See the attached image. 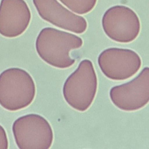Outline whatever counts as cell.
I'll return each instance as SVG.
<instances>
[{"instance_id":"1","label":"cell","mask_w":149,"mask_h":149,"mask_svg":"<svg viewBox=\"0 0 149 149\" xmlns=\"http://www.w3.org/2000/svg\"><path fill=\"white\" fill-rule=\"evenodd\" d=\"M83 41L81 37L52 27L40 32L36 41L37 54L43 61L55 68L66 69L71 67L75 60L70 52L80 48Z\"/></svg>"},{"instance_id":"2","label":"cell","mask_w":149,"mask_h":149,"mask_svg":"<svg viewBox=\"0 0 149 149\" xmlns=\"http://www.w3.org/2000/svg\"><path fill=\"white\" fill-rule=\"evenodd\" d=\"M36 94L33 77L24 70L11 68L0 74V105L10 111L29 106Z\"/></svg>"},{"instance_id":"3","label":"cell","mask_w":149,"mask_h":149,"mask_svg":"<svg viewBox=\"0 0 149 149\" xmlns=\"http://www.w3.org/2000/svg\"><path fill=\"white\" fill-rule=\"evenodd\" d=\"M97 88V77L93 63L85 59L66 79L63 93L64 99L70 107L84 112L92 104Z\"/></svg>"},{"instance_id":"4","label":"cell","mask_w":149,"mask_h":149,"mask_svg":"<svg viewBox=\"0 0 149 149\" xmlns=\"http://www.w3.org/2000/svg\"><path fill=\"white\" fill-rule=\"evenodd\" d=\"M13 132L20 149H48L54 140L51 125L38 114H28L17 118L13 124Z\"/></svg>"},{"instance_id":"5","label":"cell","mask_w":149,"mask_h":149,"mask_svg":"<svg viewBox=\"0 0 149 149\" xmlns=\"http://www.w3.org/2000/svg\"><path fill=\"white\" fill-rule=\"evenodd\" d=\"M105 34L119 43H130L138 36L141 24L137 15L132 9L123 6H116L108 9L102 19Z\"/></svg>"},{"instance_id":"6","label":"cell","mask_w":149,"mask_h":149,"mask_svg":"<svg viewBox=\"0 0 149 149\" xmlns=\"http://www.w3.org/2000/svg\"><path fill=\"white\" fill-rule=\"evenodd\" d=\"M98 64L104 74L111 80L123 81L130 78L140 68L139 56L131 49L110 48L98 57Z\"/></svg>"},{"instance_id":"7","label":"cell","mask_w":149,"mask_h":149,"mask_svg":"<svg viewBox=\"0 0 149 149\" xmlns=\"http://www.w3.org/2000/svg\"><path fill=\"white\" fill-rule=\"evenodd\" d=\"M109 96L113 104L124 111H135L144 107L149 101V68H144L130 81L112 87Z\"/></svg>"},{"instance_id":"8","label":"cell","mask_w":149,"mask_h":149,"mask_svg":"<svg viewBox=\"0 0 149 149\" xmlns=\"http://www.w3.org/2000/svg\"><path fill=\"white\" fill-rule=\"evenodd\" d=\"M33 3L42 19L52 25L78 34L87 30L86 19L68 10L57 0H33Z\"/></svg>"},{"instance_id":"9","label":"cell","mask_w":149,"mask_h":149,"mask_svg":"<svg viewBox=\"0 0 149 149\" xmlns=\"http://www.w3.org/2000/svg\"><path fill=\"white\" fill-rule=\"evenodd\" d=\"M31 17L25 0H1L0 34L8 38L20 36L28 27Z\"/></svg>"},{"instance_id":"10","label":"cell","mask_w":149,"mask_h":149,"mask_svg":"<svg viewBox=\"0 0 149 149\" xmlns=\"http://www.w3.org/2000/svg\"><path fill=\"white\" fill-rule=\"evenodd\" d=\"M71 11L79 15L91 12L95 6L97 0H59Z\"/></svg>"},{"instance_id":"11","label":"cell","mask_w":149,"mask_h":149,"mask_svg":"<svg viewBox=\"0 0 149 149\" xmlns=\"http://www.w3.org/2000/svg\"><path fill=\"white\" fill-rule=\"evenodd\" d=\"M8 148V141L6 132L0 125V149H7Z\"/></svg>"}]
</instances>
